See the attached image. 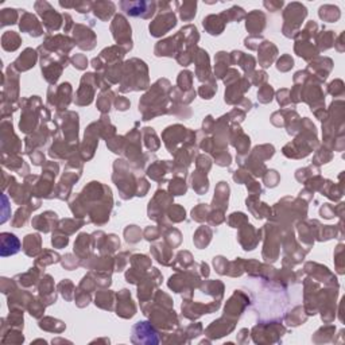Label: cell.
<instances>
[{
  "instance_id": "cell-1",
  "label": "cell",
  "mask_w": 345,
  "mask_h": 345,
  "mask_svg": "<svg viewBox=\"0 0 345 345\" xmlns=\"http://www.w3.org/2000/svg\"><path fill=\"white\" fill-rule=\"evenodd\" d=\"M35 10L38 11V14L43 19V25L49 31L58 30L61 26V15L53 10V7L46 3V1H37L35 3Z\"/></svg>"
},
{
  "instance_id": "cell-2",
  "label": "cell",
  "mask_w": 345,
  "mask_h": 345,
  "mask_svg": "<svg viewBox=\"0 0 345 345\" xmlns=\"http://www.w3.org/2000/svg\"><path fill=\"white\" fill-rule=\"evenodd\" d=\"M175 25H177L175 15L172 14L170 10L163 11L162 14L150 25V33L154 37H161V35L166 34L169 30L172 29Z\"/></svg>"
},
{
  "instance_id": "cell-3",
  "label": "cell",
  "mask_w": 345,
  "mask_h": 345,
  "mask_svg": "<svg viewBox=\"0 0 345 345\" xmlns=\"http://www.w3.org/2000/svg\"><path fill=\"white\" fill-rule=\"evenodd\" d=\"M120 7L131 16H142L150 18L155 12L157 3H146V1H122Z\"/></svg>"
},
{
  "instance_id": "cell-4",
  "label": "cell",
  "mask_w": 345,
  "mask_h": 345,
  "mask_svg": "<svg viewBox=\"0 0 345 345\" xmlns=\"http://www.w3.org/2000/svg\"><path fill=\"white\" fill-rule=\"evenodd\" d=\"M306 7L305 5L300 4V3H293V4L287 5V8L285 10V20L286 23L285 26H287L289 23L291 25L290 31H294L296 29H298V26L301 23V20H303V18L306 16Z\"/></svg>"
},
{
  "instance_id": "cell-5",
  "label": "cell",
  "mask_w": 345,
  "mask_h": 345,
  "mask_svg": "<svg viewBox=\"0 0 345 345\" xmlns=\"http://www.w3.org/2000/svg\"><path fill=\"white\" fill-rule=\"evenodd\" d=\"M112 31H114L115 40L120 42V44H123L122 42L126 41L127 43L131 44V27L127 23V20L122 15H116L112 23Z\"/></svg>"
},
{
  "instance_id": "cell-6",
  "label": "cell",
  "mask_w": 345,
  "mask_h": 345,
  "mask_svg": "<svg viewBox=\"0 0 345 345\" xmlns=\"http://www.w3.org/2000/svg\"><path fill=\"white\" fill-rule=\"evenodd\" d=\"M19 27L22 31L29 33V34L33 35V37H40V35H42V33H43L42 26L40 25L38 19H37L33 14L25 12V10H23L22 16H20Z\"/></svg>"
},
{
  "instance_id": "cell-7",
  "label": "cell",
  "mask_w": 345,
  "mask_h": 345,
  "mask_svg": "<svg viewBox=\"0 0 345 345\" xmlns=\"http://www.w3.org/2000/svg\"><path fill=\"white\" fill-rule=\"evenodd\" d=\"M0 240H1V257H10V255H15L16 252H19L20 243L15 235L8 233V232H3L0 235Z\"/></svg>"
},
{
  "instance_id": "cell-8",
  "label": "cell",
  "mask_w": 345,
  "mask_h": 345,
  "mask_svg": "<svg viewBox=\"0 0 345 345\" xmlns=\"http://www.w3.org/2000/svg\"><path fill=\"white\" fill-rule=\"evenodd\" d=\"M83 37V40L79 41V44L81 49L90 50L94 47V34L92 33V30H89L88 27H85L83 25H77L74 27V38H80Z\"/></svg>"
},
{
  "instance_id": "cell-9",
  "label": "cell",
  "mask_w": 345,
  "mask_h": 345,
  "mask_svg": "<svg viewBox=\"0 0 345 345\" xmlns=\"http://www.w3.org/2000/svg\"><path fill=\"white\" fill-rule=\"evenodd\" d=\"M37 61V53L33 49H26L22 55L18 57V59L12 64V68L18 72H26L30 68H33Z\"/></svg>"
},
{
  "instance_id": "cell-10",
  "label": "cell",
  "mask_w": 345,
  "mask_h": 345,
  "mask_svg": "<svg viewBox=\"0 0 345 345\" xmlns=\"http://www.w3.org/2000/svg\"><path fill=\"white\" fill-rule=\"evenodd\" d=\"M266 26V16L263 12L254 11L247 16V30L252 34H260Z\"/></svg>"
},
{
  "instance_id": "cell-11",
  "label": "cell",
  "mask_w": 345,
  "mask_h": 345,
  "mask_svg": "<svg viewBox=\"0 0 345 345\" xmlns=\"http://www.w3.org/2000/svg\"><path fill=\"white\" fill-rule=\"evenodd\" d=\"M225 23H227V22L222 18L221 14L211 15V16H208L207 19H204V22H202V25L208 30V33L212 35L221 34V31L224 30V25H225Z\"/></svg>"
},
{
  "instance_id": "cell-12",
  "label": "cell",
  "mask_w": 345,
  "mask_h": 345,
  "mask_svg": "<svg viewBox=\"0 0 345 345\" xmlns=\"http://www.w3.org/2000/svg\"><path fill=\"white\" fill-rule=\"evenodd\" d=\"M22 43V40L18 33L15 31H5L1 37V46L5 51H15Z\"/></svg>"
},
{
  "instance_id": "cell-13",
  "label": "cell",
  "mask_w": 345,
  "mask_h": 345,
  "mask_svg": "<svg viewBox=\"0 0 345 345\" xmlns=\"http://www.w3.org/2000/svg\"><path fill=\"white\" fill-rule=\"evenodd\" d=\"M25 252L29 257H35L41 250V237L38 235H27L25 239Z\"/></svg>"
},
{
  "instance_id": "cell-14",
  "label": "cell",
  "mask_w": 345,
  "mask_h": 345,
  "mask_svg": "<svg viewBox=\"0 0 345 345\" xmlns=\"http://www.w3.org/2000/svg\"><path fill=\"white\" fill-rule=\"evenodd\" d=\"M93 7L96 15L103 20H108L115 11V4L111 3V1H108V3L107 1H99V3H94Z\"/></svg>"
},
{
  "instance_id": "cell-15",
  "label": "cell",
  "mask_w": 345,
  "mask_h": 345,
  "mask_svg": "<svg viewBox=\"0 0 345 345\" xmlns=\"http://www.w3.org/2000/svg\"><path fill=\"white\" fill-rule=\"evenodd\" d=\"M175 44L177 43H175L174 38H169L166 41H162V42H159L157 44L155 53H157V55H169V57H172V55H174L172 53H174V46Z\"/></svg>"
},
{
  "instance_id": "cell-16",
  "label": "cell",
  "mask_w": 345,
  "mask_h": 345,
  "mask_svg": "<svg viewBox=\"0 0 345 345\" xmlns=\"http://www.w3.org/2000/svg\"><path fill=\"white\" fill-rule=\"evenodd\" d=\"M177 5L179 7V14H181V18L183 20H192L196 15V7H197V3H177Z\"/></svg>"
},
{
  "instance_id": "cell-17",
  "label": "cell",
  "mask_w": 345,
  "mask_h": 345,
  "mask_svg": "<svg viewBox=\"0 0 345 345\" xmlns=\"http://www.w3.org/2000/svg\"><path fill=\"white\" fill-rule=\"evenodd\" d=\"M18 11L19 10H14V8H4V10H1V12H0L1 26H8L16 23L18 16H19Z\"/></svg>"
},
{
  "instance_id": "cell-18",
  "label": "cell",
  "mask_w": 345,
  "mask_h": 345,
  "mask_svg": "<svg viewBox=\"0 0 345 345\" xmlns=\"http://www.w3.org/2000/svg\"><path fill=\"white\" fill-rule=\"evenodd\" d=\"M31 209H33V208H29V209L22 208V209H19V211L16 212V215H15L14 218H12V225L16 228L25 225V222L27 221V218H29V213L31 212ZM33 211H34V209H33Z\"/></svg>"
},
{
  "instance_id": "cell-19",
  "label": "cell",
  "mask_w": 345,
  "mask_h": 345,
  "mask_svg": "<svg viewBox=\"0 0 345 345\" xmlns=\"http://www.w3.org/2000/svg\"><path fill=\"white\" fill-rule=\"evenodd\" d=\"M222 18L225 19V22L227 20H240L242 18H244V10L243 8H240V7H232L231 10L225 11V12H222Z\"/></svg>"
},
{
  "instance_id": "cell-20",
  "label": "cell",
  "mask_w": 345,
  "mask_h": 345,
  "mask_svg": "<svg viewBox=\"0 0 345 345\" xmlns=\"http://www.w3.org/2000/svg\"><path fill=\"white\" fill-rule=\"evenodd\" d=\"M170 190H172V196H179V194H183L186 192V185L182 179H175V183L170 185Z\"/></svg>"
},
{
  "instance_id": "cell-21",
  "label": "cell",
  "mask_w": 345,
  "mask_h": 345,
  "mask_svg": "<svg viewBox=\"0 0 345 345\" xmlns=\"http://www.w3.org/2000/svg\"><path fill=\"white\" fill-rule=\"evenodd\" d=\"M290 68H293V58H290L289 55H283L278 61V69L282 70V72H287Z\"/></svg>"
},
{
  "instance_id": "cell-22",
  "label": "cell",
  "mask_w": 345,
  "mask_h": 345,
  "mask_svg": "<svg viewBox=\"0 0 345 345\" xmlns=\"http://www.w3.org/2000/svg\"><path fill=\"white\" fill-rule=\"evenodd\" d=\"M271 97L272 88L271 86H268V85H266V86L259 92V100H260L261 103H268V101H271Z\"/></svg>"
},
{
  "instance_id": "cell-23",
  "label": "cell",
  "mask_w": 345,
  "mask_h": 345,
  "mask_svg": "<svg viewBox=\"0 0 345 345\" xmlns=\"http://www.w3.org/2000/svg\"><path fill=\"white\" fill-rule=\"evenodd\" d=\"M73 64L77 69H84L85 66H86V64H88V61H86V58H85L84 55L79 54L73 58Z\"/></svg>"
},
{
  "instance_id": "cell-24",
  "label": "cell",
  "mask_w": 345,
  "mask_h": 345,
  "mask_svg": "<svg viewBox=\"0 0 345 345\" xmlns=\"http://www.w3.org/2000/svg\"><path fill=\"white\" fill-rule=\"evenodd\" d=\"M53 244H54L55 247H64L68 244V237L66 236H53Z\"/></svg>"
},
{
  "instance_id": "cell-25",
  "label": "cell",
  "mask_w": 345,
  "mask_h": 345,
  "mask_svg": "<svg viewBox=\"0 0 345 345\" xmlns=\"http://www.w3.org/2000/svg\"><path fill=\"white\" fill-rule=\"evenodd\" d=\"M129 103L127 101L126 99H123V97H119L118 103H116V107H118V109H122V111H124V109L129 108Z\"/></svg>"
},
{
  "instance_id": "cell-26",
  "label": "cell",
  "mask_w": 345,
  "mask_h": 345,
  "mask_svg": "<svg viewBox=\"0 0 345 345\" xmlns=\"http://www.w3.org/2000/svg\"><path fill=\"white\" fill-rule=\"evenodd\" d=\"M282 1H276V3H264V7H267L268 10H271V11H276L279 7H282Z\"/></svg>"
}]
</instances>
